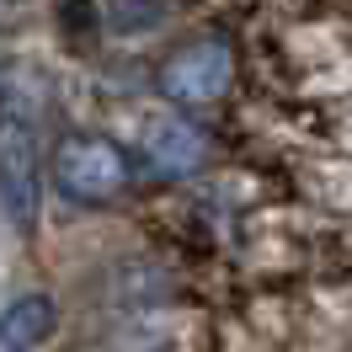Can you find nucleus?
Returning a JSON list of instances; mask_svg holds the SVG:
<instances>
[{
  "instance_id": "f257e3e1",
  "label": "nucleus",
  "mask_w": 352,
  "mask_h": 352,
  "mask_svg": "<svg viewBox=\"0 0 352 352\" xmlns=\"http://www.w3.org/2000/svg\"><path fill=\"white\" fill-rule=\"evenodd\" d=\"M54 187L69 203H107L129 187V155L102 133H65L54 150Z\"/></svg>"
},
{
  "instance_id": "f03ea898",
  "label": "nucleus",
  "mask_w": 352,
  "mask_h": 352,
  "mask_svg": "<svg viewBox=\"0 0 352 352\" xmlns=\"http://www.w3.org/2000/svg\"><path fill=\"white\" fill-rule=\"evenodd\" d=\"M0 203H6V219L16 230L38 224L43 208V171H38V139L32 123L22 112H6L0 118Z\"/></svg>"
},
{
  "instance_id": "7ed1b4c3",
  "label": "nucleus",
  "mask_w": 352,
  "mask_h": 352,
  "mask_svg": "<svg viewBox=\"0 0 352 352\" xmlns=\"http://www.w3.org/2000/svg\"><path fill=\"white\" fill-rule=\"evenodd\" d=\"M235 80V54L224 38H198V43L176 48L171 59L160 65V91L182 102V107H208L219 102Z\"/></svg>"
},
{
  "instance_id": "20e7f679",
  "label": "nucleus",
  "mask_w": 352,
  "mask_h": 352,
  "mask_svg": "<svg viewBox=\"0 0 352 352\" xmlns=\"http://www.w3.org/2000/svg\"><path fill=\"white\" fill-rule=\"evenodd\" d=\"M144 155H150L166 176H187L208 160V139H203V129L187 123V118H155L150 133H144Z\"/></svg>"
},
{
  "instance_id": "39448f33",
  "label": "nucleus",
  "mask_w": 352,
  "mask_h": 352,
  "mask_svg": "<svg viewBox=\"0 0 352 352\" xmlns=\"http://www.w3.org/2000/svg\"><path fill=\"white\" fill-rule=\"evenodd\" d=\"M54 326H59L54 299L22 294V299H11V305L0 309V347L6 352H32V347H43L48 336H54Z\"/></svg>"
},
{
  "instance_id": "423d86ee",
  "label": "nucleus",
  "mask_w": 352,
  "mask_h": 352,
  "mask_svg": "<svg viewBox=\"0 0 352 352\" xmlns=\"http://www.w3.org/2000/svg\"><path fill=\"white\" fill-rule=\"evenodd\" d=\"M54 22L75 48L91 43L96 38V0H54Z\"/></svg>"
},
{
  "instance_id": "0eeeda50",
  "label": "nucleus",
  "mask_w": 352,
  "mask_h": 352,
  "mask_svg": "<svg viewBox=\"0 0 352 352\" xmlns=\"http://www.w3.org/2000/svg\"><path fill=\"white\" fill-rule=\"evenodd\" d=\"M160 16H166L160 0H118V6H112V22L123 27V32H133V27H155Z\"/></svg>"
}]
</instances>
